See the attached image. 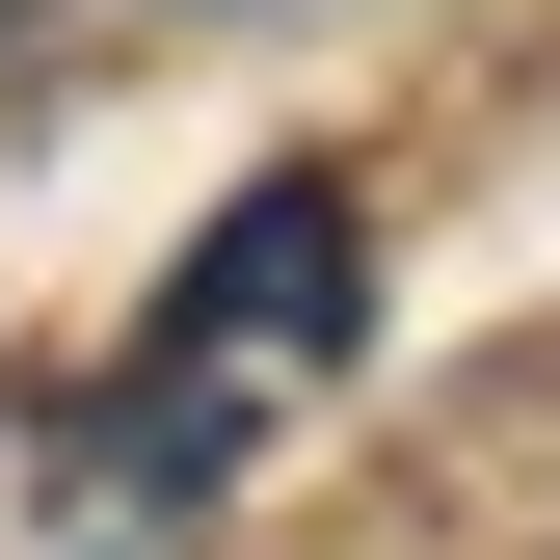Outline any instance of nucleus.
I'll use <instances>...</instances> for the list:
<instances>
[{
  "label": "nucleus",
  "instance_id": "f257e3e1",
  "mask_svg": "<svg viewBox=\"0 0 560 560\" xmlns=\"http://www.w3.org/2000/svg\"><path fill=\"white\" fill-rule=\"evenodd\" d=\"M347 267H374V241H347V187H320V161H267L241 214L187 241V294H161V347L107 374V480H133V508H187V480H241V454L294 428L320 374H347V320H374Z\"/></svg>",
  "mask_w": 560,
  "mask_h": 560
},
{
  "label": "nucleus",
  "instance_id": "f03ea898",
  "mask_svg": "<svg viewBox=\"0 0 560 560\" xmlns=\"http://www.w3.org/2000/svg\"><path fill=\"white\" fill-rule=\"evenodd\" d=\"M0 27H27V0H0Z\"/></svg>",
  "mask_w": 560,
  "mask_h": 560
}]
</instances>
